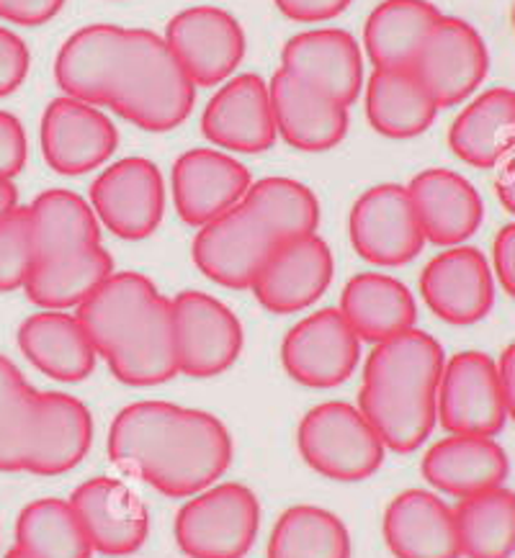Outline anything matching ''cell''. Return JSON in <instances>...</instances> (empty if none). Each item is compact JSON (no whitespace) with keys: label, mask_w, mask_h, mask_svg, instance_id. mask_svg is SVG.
I'll use <instances>...</instances> for the list:
<instances>
[{"label":"cell","mask_w":515,"mask_h":558,"mask_svg":"<svg viewBox=\"0 0 515 558\" xmlns=\"http://www.w3.org/2000/svg\"><path fill=\"white\" fill-rule=\"evenodd\" d=\"M77 319L121 384L155 386L178 374L173 299L147 276L111 274L77 306Z\"/></svg>","instance_id":"3"},{"label":"cell","mask_w":515,"mask_h":558,"mask_svg":"<svg viewBox=\"0 0 515 558\" xmlns=\"http://www.w3.org/2000/svg\"><path fill=\"white\" fill-rule=\"evenodd\" d=\"M3 558H37V556H32V554H26L24 548H19V546H13L9 554H5Z\"/></svg>","instance_id":"48"},{"label":"cell","mask_w":515,"mask_h":558,"mask_svg":"<svg viewBox=\"0 0 515 558\" xmlns=\"http://www.w3.org/2000/svg\"><path fill=\"white\" fill-rule=\"evenodd\" d=\"M448 147L471 168H495L515 147V90L477 96L448 129Z\"/></svg>","instance_id":"29"},{"label":"cell","mask_w":515,"mask_h":558,"mask_svg":"<svg viewBox=\"0 0 515 558\" xmlns=\"http://www.w3.org/2000/svg\"><path fill=\"white\" fill-rule=\"evenodd\" d=\"M19 348L34 368L62 384L88 378L98 361L77 314L57 310H41L21 322Z\"/></svg>","instance_id":"26"},{"label":"cell","mask_w":515,"mask_h":558,"mask_svg":"<svg viewBox=\"0 0 515 558\" xmlns=\"http://www.w3.org/2000/svg\"><path fill=\"white\" fill-rule=\"evenodd\" d=\"M261 527V502L248 486H206L176 514V543L189 558H242Z\"/></svg>","instance_id":"6"},{"label":"cell","mask_w":515,"mask_h":558,"mask_svg":"<svg viewBox=\"0 0 515 558\" xmlns=\"http://www.w3.org/2000/svg\"><path fill=\"white\" fill-rule=\"evenodd\" d=\"M462 556L511 558L515 554V492L503 484L464 497L454 507Z\"/></svg>","instance_id":"34"},{"label":"cell","mask_w":515,"mask_h":558,"mask_svg":"<svg viewBox=\"0 0 515 558\" xmlns=\"http://www.w3.org/2000/svg\"><path fill=\"white\" fill-rule=\"evenodd\" d=\"M64 0H0V19L19 26H39L55 19Z\"/></svg>","instance_id":"42"},{"label":"cell","mask_w":515,"mask_h":558,"mask_svg":"<svg viewBox=\"0 0 515 558\" xmlns=\"http://www.w3.org/2000/svg\"><path fill=\"white\" fill-rule=\"evenodd\" d=\"M382 531L397 558H462L454 510L431 492L407 489L392 499Z\"/></svg>","instance_id":"24"},{"label":"cell","mask_w":515,"mask_h":558,"mask_svg":"<svg viewBox=\"0 0 515 558\" xmlns=\"http://www.w3.org/2000/svg\"><path fill=\"white\" fill-rule=\"evenodd\" d=\"M498 374H500V384H503L507 417L515 422V342H511V345L503 350V355H500Z\"/></svg>","instance_id":"45"},{"label":"cell","mask_w":515,"mask_h":558,"mask_svg":"<svg viewBox=\"0 0 515 558\" xmlns=\"http://www.w3.org/2000/svg\"><path fill=\"white\" fill-rule=\"evenodd\" d=\"M91 206L101 225L121 240H145L166 211V185L155 162L124 157L91 185Z\"/></svg>","instance_id":"12"},{"label":"cell","mask_w":515,"mask_h":558,"mask_svg":"<svg viewBox=\"0 0 515 558\" xmlns=\"http://www.w3.org/2000/svg\"><path fill=\"white\" fill-rule=\"evenodd\" d=\"M28 64H32V54H28L26 41L11 28L0 26V98L11 96L26 81Z\"/></svg>","instance_id":"40"},{"label":"cell","mask_w":515,"mask_h":558,"mask_svg":"<svg viewBox=\"0 0 515 558\" xmlns=\"http://www.w3.org/2000/svg\"><path fill=\"white\" fill-rule=\"evenodd\" d=\"M513 26H515V5H513Z\"/></svg>","instance_id":"49"},{"label":"cell","mask_w":515,"mask_h":558,"mask_svg":"<svg viewBox=\"0 0 515 558\" xmlns=\"http://www.w3.org/2000/svg\"><path fill=\"white\" fill-rule=\"evenodd\" d=\"M354 250L371 266L397 268L423 253L426 234L407 185L382 183L369 189L350 209Z\"/></svg>","instance_id":"8"},{"label":"cell","mask_w":515,"mask_h":558,"mask_svg":"<svg viewBox=\"0 0 515 558\" xmlns=\"http://www.w3.org/2000/svg\"><path fill=\"white\" fill-rule=\"evenodd\" d=\"M16 546L37 558H91L93 548L68 499L45 497L26 505L16 520Z\"/></svg>","instance_id":"35"},{"label":"cell","mask_w":515,"mask_h":558,"mask_svg":"<svg viewBox=\"0 0 515 558\" xmlns=\"http://www.w3.org/2000/svg\"><path fill=\"white\" fill-rule=\"evenodd\" d=\"M26 132L9 111H0V181H13L26 166Z\"/></svg>","instance_id":"41"},{"label":"cell","mask_w":515,"mask_h":558,"mask_svg":"<svg viewBox=\"0 0 515 558\" xmlns=\"http://www.w3.org/2000/svg\"><path fill=\"white\" fill-rule=\"evenodd\" d=\"M64 96L106 106L145 132L181 126L196 101V85L147 28L93 24L64 41L55 60Z\"/></svg>","instance_id":"1"},{"label":"cell","mask_w":515,"mask_h":558,"mask_svg":"<svg viewBox=\"0 0 515 558\" xmlns=\"http://www.w3.org/2000/svg\"><path fill=\"white\" fill-rule=\"evenodd\" d=\"M495 191H498L500 204H503L511 214H515V157L513 160H507L505 168L500 170Z\"/></svg>","instance_id":"46"},{"label":"cell","mask_w":515,"mask_h":558,"mask_svg":"<svg viewBox=\"0 0 515 558\" xmlns=\"http://www.w3.org/2000/svg\"><path fill=\"white\" fill-rule=\"evenodd\" d=\"M426 242L441 247L464 245L484 219L479 191L454 170L431 168L407 185Z\"/></svg>","instance_id":"22"},{"label":"cell","mask_w":515,"mask_h":558,"mask_svg":"<svg viewBox=\"0 0 515 558\" xmlns=\"http://www.w3.org/2000/svg\"><path fill=\"white\" fill-rule=\"evenodd\" d=\"M420 471L443 495L464 499L503 484L511 461L505 448L488 435H448L428 450Z\"/></svg>","instance_id":"27"},{"label":"cell","mask_w":515,"mask_h":558,"mask_svg":"<svg viewBox=\"0 0 515 558\" xmlns=\"http://www.w3.org/2000/svg\"><path fill=\"white\" fill-rule=\"evenodd\" d=\"M178 374L212 378L240 357L242 325L230 306L204 291H183L173 299Z\"/></svg>","instance_id":"11"},{"label":"cell","mask_w":515,"mask_h":558,"mask_svg":"<svg viewBox=\"0 0 515 558\" xmlns=\"http://www.w3.org/2000/svg\"><path fill=\"white\" fill-rule=\"evenodd\" d=\"M68 502L81 518L91 548L98 554L119 558L145 546L149 512L145 502L119 478H91L77 486Z\"/></svg>","instance_id":"20"},{"label":"cell","mask_w":515,"mask_h":558,"mask_svg":"<svg viewBox=\"0 0 515 558\" xmlns=\"http://www.w3.org/2000/svg\"><path fill=\"white\" fill-rule=\"evenodd\" d=\"M299 453L333 482H363L384 463L386 446L359 407L325 402L299 422Z\"/></svg>","instance_id":"5"},{"label":"cell","mask_w":515,"mask_h":558,"mask_svg":"<svg viewBox=\"0 0 515 558\" xmlns=\"http://www.w3.org/2000/svg\"><path fill=\"white\" fill-rule=\"evenodd\" d=\"M420 293L439 319L456 327L477 325L495 304V281L488 257L469 245L443 250L423 268Z\"/></svg>","instance_id":"17"},{"label":"cell","mask_w":515,"mask_h":558,"mask_svg":"<svg viewBox=\"0 0 515 558\" xmlns=\"http://www.w3.org/2000/svg\"><path fill=\"white\" fill-rule=\"evenodd\" d=\"M492 260H495L498 281L507 296L515 299V225H505L498 232L495 247H492Z\"/></svg>","instance_id":"44"},{"label":"cell","mask_w":515,"mask_h":558,"mask_svg":"<svg viewBox=\"0 0 515 558\" xmlns=\"http://www.w3.org/2000/svg\"><path fill=\"white\" fill-rule=\"evenodd\" d=\"M446 355L423 330L376 342L363 363L359 410L395 453H412L431 435Z\"/></svg>","instance_id":"4"},{"label":"cell","mask_w":515,"mask_h":558,"mask_svg":"<svg viewBox=\"0 0 515 558\" xmlns=\"http://www.w3.org/2000/svg\"><path fill=\"white\" fill-rule=\"evenodd\" d=\"M276 132L302 153H325L348 132V106L318 85L278 68L268 83Z\"/></svg>","instance_id":"18"},{"label":"cell","mask_w":515,"mask_h":558,"mask_svg":"<svg viewBox=\"0 0 515 558\" xmlns=\"http://www.w3.org/2000/svg\"><path fill=\"white\" fill-rule=\"evenodd\" d=\"M204 137L230 153H263L278 137L268 83L253 73L221 83L202 113Z\"/></svg>","instance_id":"19"},{"label":"cell","mask_w":515,"mask_h":558,"mask_svg":"<svg viewBox=\"0 0 515 558\" xmlns=\"http://www.w3.org/2000/svg\"><path fill=\"white\" fill-rule=\"evenodd\" d=\"M439 106L410 68H382L367 81V119L382 137L412 140L435 121Z\"/></svg>","instance_id":"31"},{"label":"cell","mask_w":515,"mask_h":558,"mask_svg":"<svg viewBox=\"0 0 515 558\" xmlns=\"http://www.w3.org/2000/svg\"><path fill=\"white\" fill-rule=\"evenodd\" d=\"M268 558H350L348 527L322 507L297 505L274 525Z\"/></svg>","instance_id":"36"},{"label":"cell","mask_w":515,"mask_h":558,"mask_svg":"<svg viewBox=\"0 0 515 558\" xmlns=\"http://www.w3.org/2000/svg\"><path fill=\"white\" fill-rule=\"evenodd\" d=\"M276 245V234L245 204H238L199 227L193 263L225 289H250Z\"/></svg>","instance_id":"10"},{"label":"cell","mask_w":515,"mask_h":558,"mask_svg":"<svg viewBox=\"0 0 515 558\" xmlns=\"http://www.w3.org/2000/svg\"><path fill=\"white\" fill-rule=\"evenodd\" d=\"M410 70L420 77L439 109L456 106L488 77L490 52L479 32L464 19L441 16L420 47Z\"/></svg>","instance_id":"9"},{"label":"cell","mask_w":515,"mask_h":558,"mask_svg":"<svg viewBox=\"0 0 515 558\" xmlns=\"http://www.w3.org/2000/svg\"><path fill=\"white\" fill-rule=\"evenodd\" d=\"M19 206V191L13 181H0V221Z\"/></svg>","instance_id":"47"},{"label":"cell","mask_w":515,"mask_h":558,"mask_svg":"<svg viewBox=\"0 0 515 558\" xmlns=\"http://www.w3.org/2000/svg\"><path fill=\"white\" fill-rule=\"evenodd\" d=\"M253 183L248 168L219 149H189L173 166V202L185 225L204 227L238 206Z\"/></svg>","instance_id":"21"},{"label":"cell","mask_w":515,"mask_h":558,"mask_svg":"<svg viewBox=\"0 0 515 558\" xmlns=\"http://www.w3.org/2000/svg\"><path fill=\"white\" fill-rule=\"evenodd\" d=\"M282 68L318 85L350 106L363 88V54L359 41L343 28H314L284 45Z\"/></svg>","instance_id":"23"},{"label":"cell","mask_w":515,"mask_h":558,"mask_svg":"<svg viewBox=\"0 0 515 558\" xmlns=\"http://www.w3.org/2000/svg\"><path fill=\"white\" fill-rule=\"evenodd\" d=\"M340 314L361 342H382L412 330L418 306L410 289L384 274H359L340 293Z\"/></svg>","instance_id":"28"},{"label":"cell","mask_w":515,"mask_h":558,"mask_svg":"<svg viewBox=\"0 0 515 558\" xmlns=\"http://www.w3.org/2000/svg\"><path fill=\"white\" fill-rule=\"evenodd\" d=\"M39 391L21 371L0 355V471H26L37 422Z\"/></svg>","instance_id":"38"},{"label":"cell","mask_w":515,"mask_h":558,"mask_svg":"<svg viewBox=\"0 0 515 558\" xmlns=\"http://www.w3.org/2000/svg\"><path fill=\"white\" fill-rule=\"evenodd\" d=\"M109 456L121 471L185 499L230 469L232 438L209 412L170 402H134L111 422Z\"/></svg>","instance_id":"2"},{"label":"cell","mask_w":515,"mask_h":558,"mask_svg":"<svg viewBox=\"0 0 515 558\" xmlns=\"http://www.w3.org/2000/svg\"><path fill=\"white\" fill-rule=\"evenodd\" d=\"M274 3L286 19L312 24V21L335 19L348 9L350 0H274Z\"/></svg>","instance_id":"43"},{"label":"cell","mask_w":515,"mask_h":558,"mask_svg":"<svg viewBox=\"0 0 515 558\" xmlns=\"http://www.w3.org/2000/svg\"><path fill=\"white\" fill-rule=\"evenodd\" d=\"M443 13L428 0H384L363 26V47L374 70L410 68Z\"/></svg>","instance_id":"32"},{"label":"cell","mask_w":515,"mask_h":558,"mask_svg":"<svg viewBox=\"0 0 515 558\" xmlns=\"http://www.w3.org/2000/svg\"><path fill=\"white\" fill-rule=\"evenodd\" d=\"M34 266V232L28 206H16L0 221V291L24 289Z\"/></svg>","instance_id":"39"},{"label":"cell","mask_w":515,"mask_h":558,"mask_svg":"<svg viewBox=\"0 0 515 558\" xmlns=\"http://www.w3.org/2000/svg\"><path fill=\"white\" fill-rule=\"evenodd\" d=\"M32 211L34 260L101 245V221L93 206L68 189L39 193Z\"/></svg>","instance_id":"33"},{"label":"cell","mask_w":515,"mask_h":558,"mask_svg":"<svg viewBox=\"0 0 515 558\" xmlns=\"http://www.w3.org/2000/svg\"><path fill=\"white\" fill-rule=\"evenodd\" d=\"M119 132L98 106L77 98H55L41 117V153L60 175H83L117 153Z\"/></svg>","instance_id":"16"},{"label":"cell","mask_w":515,"mask_h":558,"mask_svg":"<svg viewBox=\"0 0 515 558\" xmlns=\"http://www.w3.org/2000/svg\"><path fill=\"white\" fill-rule=\"evenodd\" d=\"M331 281L333 253L327 242L314 232L278 242L250 289L263 310L295 314L318 302Z\"/></svg>","instance_id":"15"},{"label":"cell","mask_w":515,"mask_h":558,"mask_svg":"<svg viewBox=\"0 0 515 558\" xmlns=\"http://www.w3.org/2000/svg\"><path fill=\"white\" fill-rule=\"evenodd\" d=\"M361 340L340 310H320L286 332L282 363L286 374L310 389H333L354 376Z\"/></svg>","instance_id":"13"},{"label":"cell","mask_w":515,"mask_h":558,"mask_svg":"<svg viewBox=\"0 0 515 558\" xmlns=\"http://www.w3.org/2000/svg\"><path fill=\"white\" fill-rule=\"evenodd\" d=\"M240 204H245L278 242L314 234L320 227L318 196L295 178H261L258 183H250Z\"/></svg>","instance_id":"37"},{"label":"cell","mask_w":515,"mask_h":558,"mask_svg":"<svg viewBox=\"0 0 515 558\" xmlns=\"http://www.w3.org/2000/svg\"><path fill=\"white\" fill-rule=\"evenodd\" d=\"M163 39L193 85L230 81L245 57V32L232 13L217 5H193L176 13Z\"/></svg>","instance_id":"14"},{"label":"cell","mask_w":515,"mask_h":558,"mask_svg":"<svg viewBox=\"0 0 515 558\" xmlns=\"http://www.w3.org/2000/svg\"><path fill=\"white\" fill-rule=\"evenodd\" d=\"M113 274V257L104 245H93L75 253L34 260L24 291L28 302L41 310L68 312L81 306L93 291Z\"/></svg>","instance_id":"30"},{"label":"cell","mask_w":515,"mask_h":558,"mask_svg":"<svg viewBox=\"0 0 515 558\" xmlns=\"http://www.w3.org/2000/svg\"><path fill=\"white\" fill-rule=\"evenodd\" d=\"M93 417L81 399L62 391H39L37 422L28 448L26 471L37 476H60L88 456Z\"/></svg>","instance_id":"25"},{"label":"cell","mask_w":515,"mask_h":558,"mask_svg":"<svg viewBox=\"0 0 515 558\" xmlns=\"http://www.w3.org/2000/svg\"><path fill=\"white\" fill-rule=\"evenodd\" d=\"M435 414L448 435H495L505 427L507 410L498 363L479 350H464L443 366Z\"/></svg>","instance_id":"7"}]
</instances>
